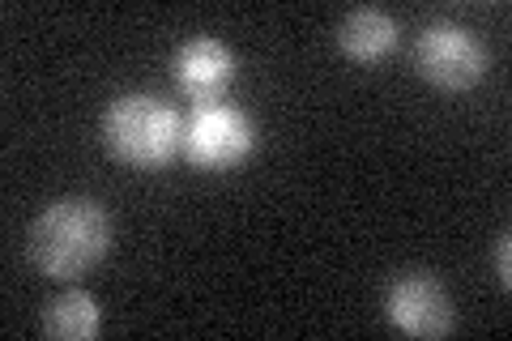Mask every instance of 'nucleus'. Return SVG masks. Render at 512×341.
Returning a JSON list of instances; mask_svg holds the SVG:
<instances>
[{
    "label": "nucleus",
    "instance_id": "nucleus-1",
    "mask_svg": "<svg viewBox=\"0 0 512 341\" xmlns=\"http://www.w3.org/2000/svg\"><path fill=\"white\" fill-rule=\"evenodd\" d=\"M107 248H111V222L103 214V205H94L86 197L52 201L30 222V235H26L30 265L56 282H73L90 273L107 256Z\"/></svg>",
    "mask_w": 512,
    "mask_h": 341
},
{
    "label": "nucleus",
    "instance_id": "nucleus-2",
    "mask_svg": "<svg viewBox=\"0 0 512 341\" xmlns=\"http://www.w3.org/2000/svg\"><path fill=\"white\" fill-rule=\"evenodd\" d=\"M103 145L107 154L137 171H158L184 145V124L154 94H124L103 116Z\"/></svg>",
    "mask_w": 512,
    "mask_h": 341
},
{
    "label": "nucleus",
    "instance_id": "nucleus-3",
    "mask_svg": "<svg viewBox=\"0 0 512 341\" xmlns=\"http://www.w3.org/2000/svg\"><path fill=\"white\" fill-rule=\"evenodd\" d=\"M414 69L440 90H466L487 73V52L466 26L431 22L414 43Z\"/></svg>",
    "mask_w": 512,
    "mask_h": 341
},
{
    "label": "nucleus",
    "instance_id": "nucleus-4",
    "mask_svg": "<svg viewBox=\"0 0 512 341\" xmlns=\"http://www.w3.org/2000/svg\"><path fill=\"white\" fill-rule=\"evenodd\" d=\"M256 150V128L235 107H201L184 133V154L201 171H231Z\"/></svg>",
    "mask_w": 512,
    "mask_h": 341
},
{
    "label": "nucleus",
    "instance_id": "nucleus-5",
    "mask_svg": "<svg viewBox=\"0 0 512 341\" xmlns=\"http://www.w3.org/2000/svg\"><path fill=\"white\" fill-rule=\"evenodd\" d=\"M384 316H389L406 337H444L453 333V303L444 286L427 273H406L384 295Z\"/></svg>",
    "mask_w": 512,
    "mask_h": 341
},
{
    "label": "nucleus",
    "instance_id": "nucleus-6",
    "mask_svg": "<svg viewBox=\"0 0 512 341\" xmlns=\"http://www.w3.org/2000/svg\"><path fill=\"white\" fill-rule=\"evenodd\" d=\"M175 86L197 103H214L235 81V56L218 39H192L175 52Z\"/></svg>",
    "mask_w": 512,
    "mask_h": 341
},
{
    "label": "nucleus",
    "instance_id": "nucleus-7",
    "mask_svg": "<svg viewBox=\"0 0 512 341\" xmlns=\"http://www.w3.org/2000/svg\"><path fill=\"white\" fill-rule=\"evenodd\" d=\"M338 47L350 60L376 64L397 47V22L384 9H355V13H346V22L338 26Z\"/></svg>",
    "mask_w": 512,
    "mask_h": 341
},
{
    "label": "nucleus",
    "instance_id": "nucleus-8",
    "mask_svg": "<svg viewBox=\"0 0 512 341\" xmlns=\"http://www.w3.org/2000/svg\"><path fill=\"white\" fill-rule=\"evenodd\" d=\"M43 333L56 341H94L99 337V303L86 290H64L60 299L47 303Z\"/></svg>",
    "mask_w": 512,
    "mask_h": 341
},
{
    "label": "nucleus",
    "instance_id": "nucleus-9",
    "mask_svg": "<svg viewBox=\"0 0 512 341\" xmlns=\"http://www.w3.org/2000/svg\"><path fill=\"white\" fill-rule=\"evenodd\" d=\"M495 278H500L504 290L512 286V243H508V235L495 239Z\"/></svg>",
    "mask_w": 512,
    "mask_h": 341
}]
</instances>
